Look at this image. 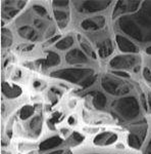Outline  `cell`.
<instances>
[{"label": "cell", "mask_w": 151, "mask_h": 154, "mask_svg": "<svg viewBox=\"0 0 151 154\" xmlns=\"http://www.w3.org/2000/svg\"><path fill=\"white\" fill-rule=\"evenodd\" d=\"M33 9H34V11L36 12V14H38L39 16L42 17V18H48V12H47L46 11V8L44 6H42V5H34L33 6Z\"/></svg>", "instance_id": "obj_28"}, {"label": "cell", "mask_w": 151, "mask_h": 154, "mask_svg": "<svg viewBox=\"0 0 151 154\" xmlns=\"http://www.w3.org/2000/svg\"><path fill=\"white\" fill-rule=\"evenodd\" d=\"M113 51V44L110 39H105L98 44V54L101 58H107Z\"/></svg>", "instance_id": "obj_18"}, {"label": "cell", "mask_w": 151, "mask_h": 154, "mask_svg": "<svg viewBox=\"0 0 151 154\" xmlns=\"http://www.w3.org/2000/svg\"><path fill=\"white\" fill-rule=\"evenodd\" d=\"M35 48L34 44H31V45H27V46H24V51H30L31 49H33Z\"/></svg>", "instance_id": "obj_38"}, {"label": "cell", "mask_w": 151, "mask_h": 154, "mask_svg": "<svg viewBox=\"0 0 151 154\" xmlns=\"http://www.w3.org/2000/svg\"><path fill=\"white\" fill-rule=\"evenodd\" d=\"M70 5V1H65V0H59V1H52V6H68Z\"/></svg>", "instance_id": "obj_30"}, {"label": "cell", "mask_w": 151, "mask_h": 154, "mask_svg": "<svg viewBox=\"0 0 151 154\" xmlns=\"http://www.w3.org/2000/svg\"><path fill=\"white\" fill-rule=\"evenodd\" d=\"M42 125H43V120H42L41 116H36L31 120L30 122V131L33 134H35L36 136H38L41 133L42 130Z\"/></svg>", "instance_id": "obj_23"}, {"label": "cell", "mask_w": 151, "mask_h": 154, "mask_svg": "<svg viewBox=\"0 0 151 154\" xmlns=\"http://www.w3.org/2000/svg\"><path fill=\"white\" fill-rule=\"evenodd\" d=\"M142 3L141 1H137V0H126V1H118L113 8L112 12V19H116L121 16H125L126 14H135L138 11Z\"/></svg>", "instance_id": "obj_6"}, {"label": "cell", "mask_w": 151, "mask_h": 154, "mask_svg": "<svg viewBox=\"0 0 151 154\" xmlns=\"http://www.w3.org/2000/svg\"><path fill=\"white\" fill-rule=\"evenodd\" d=\"M146 53H147L148 54H151V46H149V48H146Z\"/></svg>", "instance_id": "obj_41"}, {"label": "cell", "mask_w": 151, "mask_h": 154, "mask_svg": "<svg viewBox=\"0 0 151 154\" xmlns=\"http://www.w3.org/2000/svg\"><path fill=\"white\" fill-rule=\"evenodd\" d=\"M63 154H73L71 151H66V152H63Z\"/></svg>", "instance_id": "obj_43"}, {"label": "cell", "mask_w": 151, "mask_h": 154, "mask_svg": "<svg viewBox=\"0 0 151 154\" xmlns=\"http://www.w3.org/2000/svg\"><path fill=\"white\" fill-rule=\"evenodd\" d=\"M112 75L123 77V78H129V77H130V74L127 73V72H123V71H113Z\"/></svg>", "instance_id": "obj_31"}, {"label": "cell", "mask_w": 151, "mask_h": 154, "mask_svg": "<svg viewBox=\"0 0 151 154\" xmlns=\"http://www.w3.org/2000/svg\"><path fill=\"white\" fill-rule=\"evenodd\" d=\"M113 112L118 117L123 120H132L141 114L139 102L134 97H126L112 102L111 104Z\"/></svg>", "instance_id": "obj_2"}, {"label": "cell", "mask_w": 151, "mask_h": 154, "mask_svg": "<svg viewBox=\"0 0 151 154\" xmlns=\"http://www.w3.org/2000/svg\"><path fill=\"white\" fill-rule=\"evenodd\" d=\"M116 39V43L118 46L123 53H127V54H137L139 51L137 46L133 43L132 41L129 38L122 35H118L115 37Z\"/></svg>", "instance_id": "obj_12"}, {"label": "cell", "mask_w": 151, "mask_h": 154, "mask_svg": "<svg viewBox=\"0 0 151 154\" xmlns=\"http://www.w3.org/2000/svg\"><path fill=\"white\" fill-rule=\"evenodd\" d=\"M78 39H79V42H80V45H81L82 49H83V51H85L86 54L90 56L91 58L96 59L95 51H93L92 46H91V44L89 43V41L87 39H86L85 37H82L80 34H78Z\"/></svg>", "instance_id": "obj_21"}, {"label": "cell", "mask_w": 151, "mask_h": 154, "mask_svg": "<svg viewBox=\"0 0 151 154\" xmlns=\"http://www.w3.org/2000/svg\"><path fill=\"white\" fill-rule=\"evenodd\" d=\"M39 63L41 64V66L44 69L50 68V67L57 66L60 64V57L53 51H47V57L44 60L39 61Z\"/></svg>", "instance_id": "obj_16"}, {"label": "cell", "mask_w": 151, "mask_h": 154, "mask_svg": "<svg viewBox=\"0 0 151 154\" xmlns=\"http://www.w3.org/2000/svg\"><path fill=\"white\" fill-rule=\"evenodd\" d=\"M129 130H130V135L136 137L138 140H140L143 143L146 138V134H147L148 125L145 119H143V120L131 125L129 126Z\"/></svg>", "instance_id": "obj_10"}, {"label": "cell", "mask_w": 151, "mask_h": 154, "mask_svg": "<svg viewBox=\"0 0 151 154\" xmlns=\"http://www.w3.org/2000/svg\"><path fill=\"white\" fill-rule=\"evenodd\" d=\"M70 141L71 142H73L71 143V145H78V144H80L81 142H83L84 141V137L82 136L81 134L75 131V133H74L70 138Z\"/></svg>", "instance_id": "obj_27"}, {"label": "cell", "mask_w": 151, "mask_h": 154, "mask_svg": "<svg viewBox=\"0 0 151 154\" xmlns=\"http://www.w3.org/2000/svg\"><path fill=\"white\" fill-rule=\"evenodd\" d=\"M96 78H97V75H95V74H94V75L88 77L87 79H85V80H84L83 82H81L79 85H80L83 89L88 88H90L91 85H93L94 82L96 81Z\"/></svg>", "instance_id": "obj_26"}, {"label": "cell", "mask_w": 151, "mask_h": 154, "mask_svg": "<svg viewBox=\"0 0 151 154\" xmlns=\"http://www.w3.org/2000/svg\"><path fill=\"white\" fill-rule=\"evenodd\" d=\"M59 37H60V35H56V36H54L53 38L49 39V40L46 42V44H45V45H49V44H51V43H53V42L57 41L58 39H59ZM57 42H58V41H57Z\"/></svg>", "instance_id": "obj_35"}, {"label": "cell", "mask_w": 151, "mask_h": 154, "mask_svg": "<svg viewBox=\"0 0 151 154\" xmlns=\"http://www.w3.org/2000/svg\"><path fill=\"white\" fill-rule=\"evenodd\" d=\"M54 32H55V28H54V27H52V28H51V30L49 29L48 31L46 32V37H49V36H52L53 34H54Z\"/></svg>", "instance_id": "obj_36"}, {"label": "cell", "mask_w": 151, "mask_h": 154, "mask_svg": "<svg viewBox=\"0 0 151 154\" xmlns=\"http://www.w3.org/2000/svg\"><path fill=\"white\" fill-rule=\"evenodd\" d=\"M141 103H142L143 107H144L145 111L148 112V102H147V99L145 98L144 94H141Z\"/></svg>", "instance_id": "obj_32"}, {"label": "cell", "mask_w": 151, "mask_h": 154, "mask_svg": "<svg viewBox=\"0 0 151 154\" xmlns=\"http://www.w3.org/2000/svg\"><path fill=\"white\" fill-rule=\"evenodd\" d=\"M74 44V38L71 36H66L65 38L61 39L58 42H56L55 46L56 48L60 49V51H65V49L70 48Z\"/></svg>", "instance_id": "obj_24"}, {"label": "cell", "mask_w": 151, "mask_h": 154, "mask_svg": "<svg viewBox=\"0 0 151 154\" xmlns=\"http://www.w3.org/2000/svg\"><path fill=\"white\" fill-rule=\"evenodd\" d=\"M19 34L21 35L23 38L25 39H28V40L31 41H36L39 39L38 34H37L36 30L33 29L32 27L29 26H23V27H19L18 30Z\"/></svg>", "instance_id": "obj_20"}, {"label": "cell", "mask_w": 151, "mask_h": 154, "mask_svg": "<svg viewBox=\"0 0 151 154\" xmlns=\"http://www.w3.org/2000/svg\"><path fill=\"white\" fill-rule=\"evenodd\" d=\"M34 25H35V27H37L38 29H42L45 26V22H43L42 20H35V21H34Z\"/></svg>", "instance_id": "obj_33"}, {"label": "cell", "mask_w": 151, "mask_h": 154, "mask_svg": "<svg viewBox=\"0 0 151 154\" xmlns=\"http://www.w3.org/2000/svg\"><path fill=\"white\" fill-rule=\"evenodd\" d=\"M118 28L136 41H151V1H143L137 12L118 19Z\"/></svg>", "instance_id": "obj_1"}, {"label": "cell", "mask_w": 151, "mask_h": 154, "mask_svg": "<svg viewBox=\"0 0 151 154\" xmlns=\"http://www.w3.org/2000/svg\"><path fill=\"white\" fill-rule=\"evenodd\" d=\"M53 14L55 17V20L58 24V27L60 29H63L68 26L70 22V8L68 6H52Z\"/></svg>", "instance_id": "obj_9"}, {"label": "cell", "mask_w": 151, "mask_h": 154, "mask_svg": "<svg viewBox=\"0 0 151 154\" xmlns=\"http://www.w3.org/2000/svg\"><path fill=\"white\" fill-rule=\"evenodd\" d=\"M101 85L103 89L112 96H123L130 93L131 86L122 79L112 75H104L101 79Z\"/></svg>", "instance_id": "obj_4"}, {"label": "cell", "mask_w": 151, "mask_h": 154, "mask_svg": "<svg viewBox=\"0 0 151 154\" xmlns=\"http://www.w3.org/2000/svg\"><path fill=\"white\" fill-rule=\"evenodd\" d=\"M34 112H35L34 107L29 106V105L25 106L22 108L21 112H19V117H21V119H23V120H26V119H28L29 117H31L34 114Z\"/></svg>", "instance_id": "obj_25"}, {"label": "cell", "mask_w": 151, "mask_h": 154, "mask_svg": "<svg viewBox=\"0 0 151 154\" xmlns=\"http://www.w3.org/2000/svg\"><path fill=\"white\" fill-rule=\"evenodd\" d=\"M118 140V136L110 131H104L102 134H99L94 138V144L97 146H106L113 144Z\"/></svg>", "instance_id": "obj_14"}, {"label": "cell", "mask_w": 151, "mask_h": 154, "mask_svg": "<svg viewBox=\"0 0 151 154\" xmlns=\"http://www.w3.org/2000/svg\"><path fill=\"white\" fill-rule=\"evenodd\" d=\"M50 75L54 77V78L63 79V80L70 81V82L80 84L85 79H87L88 77L94 75V71L92 69H86V68L61 69V70L52 72Z\"/></svg>", "instance_id": "obj_3"}, {"label": "cell", "mask_w": 151, "mask_h": 154, "mask_svg": "<svg viewBox=\"0 0 151 154\" xmlns=\"http://www.w3.org/2000/svg\"><path fill=\"white\" fill-rule=\"evenodd\" d=\"M1 16L5 20H10L19 14V9L26 6L27 1H2Z\"/></svg>", "instance_id": "obj_8"}, {"label": "cell", "mask_w": 151, "mask_h": 154, "mask_svg": "<svg viewBox=\"0 0 151 154\" xmlns=\"http://www.w3.org/2000/svg\"><path fill=\"white\" fill-rule=\"evenodd\" d=\"M12 40H13V37H12V33L10 30L6 28L1 29V46L2 48H8L12 44Z\"/></svg>", "instance_id": "obj_22"}, {"label": "cell", "mask_w": 151, "mask_h": 154, "mask_svg": "<svg viewBox=\"0 0 151 154\" xmlns=\"http://www.w3.org/2000/svg\"><path fill=\"white\" fill-rule=\"evenodd\" d=\"M112 1L103 0V1H75L74 5L79 12L83 14H92V12L102 11L107 8Z\"/></svg>", "instance_id": "obj_5"}, {"label": "cell", "mask_w": 151, "mask_h": 154, "mask_svg": "<svg viewBox=\"0 0 151 154\" xmlns=\"http://www.w3.org/2000/svg\"><path fill=\"white\" fill-rule=\"evenodd\" d=\"M139 70H140V67L139 66H136L135 68H134V71H135V72H138Z\"/></svg>", "instance_id": "obj_42"}, {"label": "cell", "mask_w": 151, "mask_h": 154, "mask_svg": "<svg viewBox=\"0 0 151 154\" xmlns=\"http://www.w3.org/2000/svg\"><path fill=\"white\" fill-rule=\"evenodd\" d=\"M144 154H151V140H150L149 144H148L147 147H146V149H145V153Z\"/></svg>", "instance_id": "obj_37"}, {"label": "cell", "mask_w": 151, "mask_h": 154, "mask_svg": "<svg viewBox=\"0 0 151 154\" xmlns=\"http://www.w3.org/2000/svg\"><path fill=\"white\" fill-rule=\"evenodd\" d=\"M89 95H92V103L94 107L98 110H103L107 103V99L104 94L100 93V91H90Z\"/></svg>", "instance_id": "obj_17"}, {"label": "cell", "mask_w": 151, "mask_h": 154, "mask_svg": "<svg viewBox=\"0 0 151 154\" xmlns=\"http://www.w3.org/2000/svg\"><path fill=\"white\" fill-rule=\"evenodd\" d=\"M147 102H148V112L151 113V91L147 94Z\"/></svg>", "instance_id": "obj_34"}, {"label": "cell", "mask_w": 151, "mask_h": 154, "mask_svg": "<svg viewBox=\"0 0 151 154\" xmlns=\"http://www.w3.org/2000/svg\"><path fill=\"white\" fill-rule=\"evenodd\" d=\"M74 123H75V117L71 116V117L68 118V125H74Z\"/></svg>", "instance_id": "obj_40"}, {"label": "cell", "mask_w": 151, "mask_h": 154, "mask_svg": "<svg viewBox=\"0 0 151 154\" xmlns=\"http://www.w3.org/2000/svg\"><path fill=\"white\" fill-rule=\"evenodd\" d=\"M65 61L71 65L74 64H85L88 63V59L86 57V54L81 51L80 49L75 48L71 49L65 54Z\"/></svg>", "instance_id": "obj_13"}, {"label": "cell", "mask_w": 151, "mask_h": 154, "mask_svg": "<svg viewBox=\"0 0 151 154\" xmlns=\"http://www.w3.org/2000/svg\"><path fill=\"white\" fill-rule=\"evenodd\" d=\"M63 152H64L63 150H56V151H53V152L47 153V154H63Z\"/></svg>", "instance_id": "obj_39"}, {"label": "cell", "mask_w": 151, "mask_h": 154, "mask_svg": "<svg viewBox=\"0 0 151 154\" xmlns=\"http://www.w3.org/2000/svg\"><path fill=\"white\" fill-rule=\"evenodd\" d=\"M143 76H144L145 80L147 81V82H151V71L149 70V68L145 67V68L143 69Z\"/></svg>", "instance_id": "obj_29"}, {"label": "cell", "mask_w": 151, "mask_h": 154, "mask_svg": "<svg viewBox=\"0 0 151 154\" xmlns=\"http://www.w3.org/2000/svg\"><path fill=\"white\" fill-rule=\"evenodd\" d=\"M1 89H2L3 95L9 99L18 98V97L22 95V88H19V86L16 85V84L10 85V84L7 82H3L1 85Z\"/></svg>", "instance_id": "obj_15"}, {"label": "cell", "mask_w": 151, "mask_h": 154, "mask_svg": "<svg viewBox=\"0 0 151 154\" xmlns=\"http://www.w3.org/2000/svg\"><path fill=\"white\" fill-rule=\"evenodd\" d=\"M61 144H62V139L59 138V137H52V138H49L44 142H42L39 146V149H40L41 152H43V151L49 150V149L58 147Z\"/></svg>", "instance_id": "obj_19"}, {"label": "cell", "mask_w": 151, "mask_h": 154, "mask_svg": "<svg viewBox=\"0 0 151 154\" xmlns=\"http://www.w3.org/2000/svg\"><path fill=\"white\" fill-rule=\"evenodd\" d=\"M139 58L134 54H123V56H116L112 60H110L109 65L115 69H132L137 66Z\"/></svg>", "instance_id": "obj_7"}, {"label": "cell", "mask_w": 151, "mask_h": 154, "mask_svg": "<svg viewBox=\"0 0 151 154\" xmlns=\"http://www.w3.org/2000/svg\"><path fill=\"white\" fill-rule=\"evenodd\" d=\"M105 19L102 16H97L94 18L86 19L81 23V27L87 31H97L104 27Z\"/></svg>", "instance_id": "obj_11"}]
</instances>
